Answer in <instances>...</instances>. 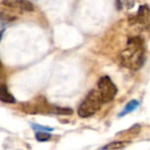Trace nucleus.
<instances>
[{
	"label": "nucleus",
	"instance_id": "f257e3e1",
	"mask_svg": "<svg viewBox=\"0 0 150 150\" xmlns=\"http://www.w3.org/2000/svg\"><path fill=\"white\" fill-rule=\"evenodd\" d=\"M145 50L143 41L140 37H133L127 41V47L120 52L122 66L131 70H138L144 64Z\"/></svg>",
	"mask_w": 150,
	"mask_h": 150
},
{
	"label": "nucleus",
	"instance_id": "f03ea898",
	"mask_svg": "<svg viewBox=\"0 0 150 150\" xmlns=\"http://www.w3.org/2000/svg\"><path fill=\"white\" fill-rule=\"evenodd\" d=\"M103 103L104 102L99 91L92 90L78 107V115L83 118L93 116L100 110Z\"/></svg>",
	"mask_w": 150,
	"mask_h": 150
},
{
	"label": "nucleus",
	"instance_id": "7ed1b4c3",
	"mask_svg": "<svg viewBox=\"0 0 150 150\" xmlns=\"http://www.w3.org/2000/svg\"><path fill=\"white\" fill-rule=\"evenodd\" d=\"M98 91L100 93L104 103H108L115 98L117 94V88L109 76H102L98 80Z\"/></svg>",
	"mask_w": 150,
	"mask_h": 150
},
{
	"label": "nucleus",
	"instance_id": "20e7f679",
	"mask_svg": "<svg viewBox=\"0 0 150 150\" xmlns=\"http://www.w3.org/2000/svg\"><path fill=\"white\" fill-rule=\"evenodd\" d=\"M150 22V11L149 7L147 5H142L140 6L139 11H138V13L135 16L134 18H132L131 23L133 25H138L142 27H145L147 29V26L149 25Z\"/></svg>",
	"mask_w": 150,
	"mask_h": 150
},
{
	"label": "nucleus",
	"instance_id": "39448f33",
	"mask_svg": "<svg viewBox=\"0 0 150 150\" xmlns=\"http://www.w3.org/2000/svg\"><path fill=\"white\" fill-rule=\"evenodd\" d=\"M2 4L9 8L19 9L22 11H33L34 5L28 0H2Z\"/></svg>",
	"mask_w": 150,
	"mask_h": 150
},
{
	"label": "nucleus",
	"instance_id": "423d86ee",
	"mask_svg": "<svg viewBox=\"0 0 150 150\" xmlns=\"http://www.w3.org/2000/svg\"><path fill=\"white\" fill-rule=\"evenodd\" d=\"M0 100L3 103H11V104L16 103V99L13 98V95H11L6 86H4V84H2L0 88Z\"/></svg>",
	"mask_w": 150,
	"mask_h": 150
},
{
	"label": "nucleus",
	"instance_id": "0eeeda50",
	"mask_svg": "<svg viewBox=\"0 0 150 150\" xmlns=\"http://www.w3.org/2000/svg\"><path fill=\"white\" fill-rule=\"evenodd\" d=\"M140 103L139 101L137 100H132L129 101V103H127V105H125V107L122 109V111L121 112L118 113V117H122V116H125L127 114H129V113L133 112V111H135L136 109L139 107Z\"/></svg>",
	"mask_w": 150,
	"mask_h": 150
},
{
	"label": "nucleus",
	"instance_id": "6e6552de",
	"mask_svg": "<svg viewBox=\"0 0 150 150\" xmlns=\"http://www.w3.org/2000/svg\"><path fill=\"white\" fill-rule=\"evenodd\" d=\"M50 132H45V131H37L36 132V135H35V138L37 141L39 142H45L47 140L50 139L52 135L48 134Z\"/></svg>",
	"mask_w": 150,
	"mask_h": 150
},
{
	"label": "nucleus",
	"instance_id": "1a4fd4ad",
	"mask_svg": "<svg viewBox=\"0 0 150 150\" xmlns=\"http://www.w3.org/2000/svg\"><path fill=\"white\" fill-rule=\"evenodd\" d=\"M125 146H127V144H125L123 142L116 141V142H111V143L103 146L102 149H120V148H123Z\"/></svg>",
	"mask_w": 150,
	"mask_h": 150
},
{
	"label": "nucleus",
	"instance_id": "9d476101",
	"mask_svg": "<svg viewBox=\"0 0 150 150\" xmlns=\"http://www.w3.org/2000/svg\"><path fill=\"white\" fill-rule=\"evenodd\" d=\"M31 127L35 131H45V132H50L52 133L54 131L52 127H42V125H36V123H31Z\"/></svg>",
	"mask_w": 150,
	"mask_h": 150
}]
</instances>
